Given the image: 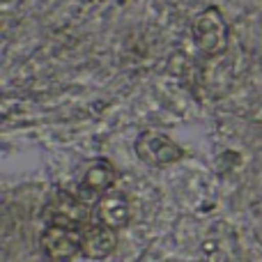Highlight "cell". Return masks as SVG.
I'll use <instances>...</instances> for the list:
<instances>
[{
	"label": "cell",
	"instance_id": "6da1fadb",
	"mask_svg": "<svg viewBox=\"0 0 262 262\" xmlns=\"http://www.w3.org/2000/svg\"><path fill=\"white\" fill-rule=\"evenodd\" d=\"M191 35H193L195 49L205 58H216V55L226 53L228 41H230V28H228L221 9L209 5L193 18Z\"/></svg>",
	"mask_w": 262,
	"mask_h": 262
},
{
	"label": "cell",
	"instance_id": "7a4b0ae2",
	"mask_svg": "<svg viewBox=\"0 0 262 262\" xmlns=\"http://www.w3.org/2000/svg\"><path fill=\"white\" fill-rule=\"evenodd\" d=\"M134 152L143 163H149L154 168H166L170 163H177L184 157V149L170 136L161 134V131H154V129L140 131L134 143Z\"/></svg>",
	"mask_w": 262,
	"mask_h": 262
},
{
	"label": "cell",
	"instance_id": "3957f363",
	"mask_svg": "<svg viewBox=\"0 0 262 262\" xmlns=\"http://www.w3.org/2000/svg\"><path fill=\"white\" fill-rule=\"evenodd\" d=\"M115 180H118V172H115L113 163L108 159H95L83 170L76 184V195L85 205H97L108 191H113Z\"/></svg>",
	"mask_w": 262,
	"mask_h": 262
},
{
	"label": "cell",
	"instance_id": "277c9868",
	"mask_svg": "<svg viewBox=\"0 0 262 262\" xmlns=\"http://www.w3.org/2000/svg\"><path fill=\"white\" fill-rule=\"evenodd\" d=\"M39 246L46 258L55 262H67L81 253V228L62 226V223H46L39 237Z\"/></svg>",
	"mask_w": 262,
	"mask_h": 262
},
{
	"label": "cell",
	"instance_id": "5b68a950",
	"mask_svg": "<svg viewBox=\"0 0 262 262\" xmlns=\"http://www.w3.org/2000/svg\"><path fill=\"white\" fill-rule=\"evenodd\" d=\"M90 205H85L76 193H64L58 191L53 198L49 200L44 209L46 223H62V226H74V228H83L90 223Z\"/></svg>",
	"mask_w": 262,
	"mask_h": 262
},
{
	"label": "cell",
	"instance_id": "8992f818",
	"mask_svg": "<svg viewBox=\"0 0 262 262\" xmlns=\"http://www.w3.org/2000/svg\"><path fill=\"white\" fill-rule=\"evenodd\" d=\"M118 246L115 230L101 226V223H88L81 228V255L88 260H104Z\"/></svg>",
	"mask_w": 262,
	"mask_h": 262
},
{
	"label": "cell",
	"instance_id": "52a82bcc",
	"mask_svg": "<svg viewBox=\"0 0 262 262\" xmlns=\"http://www.w3.org/2000/svg\"><path fill=\"white\" fill-rule=\"evenodd\" d=\"M95 219H97V223L111 228V230H122L131 221L129 198L122 191H108V193L95 205Z\"/></svg>",
	"mask_w": 262,
	"mask_h": 262
}]
</instances>
